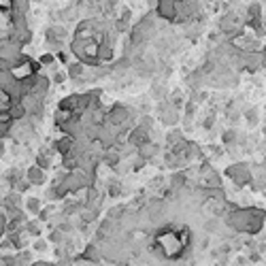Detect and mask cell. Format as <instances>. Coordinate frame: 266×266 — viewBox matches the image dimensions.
<instances>
[{
	"instance_id": "1",
	"label": "cell",
	"mask_w": 266,
	"mask_h": 266,
	"mask_svg": "<svg viewBox=\"0 0 266 266\" xmlns=\"http://www.w3.org/2000/svg\"><path fill=\"white\" fill-rule=\"evenodd\" d=\"M30 183H34V186H43L45 183V175H43V169L40 166H32L30 171H28V177H26Z\"/></svg>"
},
{
	"instance_id": "3",
	"label": "cell",
	"mask_w": 266,
	"mask_h": 266,
	"mask_svg": "<svg viewBox=\"0 0 266 266\" xmlns=\"http://www.w3.org/2000/svg\"><path fill=\"white\" fill-rule=\"evenodd\" d=\"M45 149L43 151H40V156H36V166H40V169H43V171H47L49 169V164H51V160H49V156H45Z\"/></svg>"
},
{
	"instance_id": "13",
	"label": "cell",
	"mask_w": 266,
	"mask_h": 266,
	"mask_svg": "<svg viewBox=\"0 0 266 266\" xmlns=\"http://www.w3.org/2000/svg\"><path fill=\"white\" fill-rule=\"evenodd\" d=\"M58 60H60V62H66V60H68V55H66L64 51H60V53H58Z\"/></svg>"
},
{
	"instance_id": "12",
	"label": "cell",
	"mask_w": 266,
	"mask_h": 266,
	"mask_svg": "<svg viewBox=\"0 0 266 266\" xmlns=\"http://www.w3.org/2000/svg\"><path fill=\"white\" fill-rule=\"evenodd\" d=\"M34 249H36V251H45V249H47V243H45V241H36V243H34Z\"/></svg>"
},
{
	"instance_id": "8",
	"label": "cell",
	"mask_w": 266,
	"mask_h": 266,
	"mask_svg": "<svg viewBox=\"0 0 266 266\" xmlns=\"http://www.w3.org/2000/svg\"><path fill=\"white\" fill-rule=\"evenodd\" d=\"M26 232L30 234V236H38V234H40V226H38V221H30V223H28V226H26Z\"/></svg>"
},
{
	"instance_id": "10",
	"label": "cell",
	"mask_w": 266,
	"mask_h": 266,
	"mask_svg": "<svg viewBox=\"0 0 266 266\" xmlns=\"http://www.w3.org/2000/svg\"><path fill=\"white\" fill-rule=\"evenodd\" d=\"M49 241H51V243H60V241H62V230L58 228L55 232H51V234H49Z\"/></svg>"
},
{
	"instance_id": "11",
	"label": "cell",
	"mask_w": 266,
	"mask_h": 266,
	"mask_svg": "<svg viewBox=\"0 0 266 266\" xmlns=\"http://www.w3.org/2000/svg\"><path fill=\"white\" fill-rule=\"evenodd\" d=\"M40 64H53V55L51 53H43V55H40Z\"/></svg>"
},
{
	"instance_id": "14",
	"label": "cell",
	"mask_w": 266,
	"mask_h": 266,
	"mask_svg": "<svg viewBox=\"0 0 266 266\" xmlns=\"http://www.w3.org/2000/svg\"><path fill=\"white\" fill-rule=\"evenodd\" d=\"M53 81H55V83H62V81H64V75H60V73H58V75L53 77Z\"/></svg>"
},
{
	"instance_id": "7",
	"label": "cell",
	"mask_w": 266,
	"mask_h": 266,
	"mask_svg": "<svg viewBox=\"0 0 266 266\" xmlns=\"http://www.w3.org/2000/svg\"><path fill=\"white\" fill-rule=\"evenodd\" d=\"M26 207H28V211H30V213H38L40 211V200L38 198H30L26 202Z\"/></svg>"
},
{
	"instance_id": "9",
	"label": "cell",
	"mask_w": 266,
	"mask_h": 266,
	"mask_svg": "<svg viewBox=\"0 0 266 266\" xmlns=\"http://www.w3.org/2000/svg\"><path fill=\"white\" fill-rule=\"evenodd\" d=\"M68 71H71V73H68V75H71L73 79H77V77H79V75L83 73V66H81V64H73L71 68H68Z\"/></svg>"
},
{
	"instance_id": "2",
	"label": "cell",
	"mask_w": 266,
	"mask_h": 266,
	"mask_svg": "<svg viewBox=\"0 0 266 266\" xmlns=\"http://www.w3.org/2000/svg\"><path fill=\"white\" fill-rule=\"evenodd\" d=\"M160 15L162 17H175V3H171V0H162L160 5Z\"/></svg>"
},
{
	"instance_id": "6",
	"label": "cell",
	"mask_w": 266,
	"mask_h": 266,
	"mask_svg": "<svg viewBox=\"0 0 266 266\" xmlns=\"http://www.w3.org/2000/svg\"><path fill=\"white\" fill-rule=\"evenodd\" d=\"M75 103H79V96H71V98H66V100H62V103H60V109L73 111V109H75Z\"/></svg>"
},
{
	"instance_id": "4",
	"label": "cell",
	"mask_w": 266,
	"mask_h": 266,
	"mask_svg": "<svg viewBox=\"0 0 266 266\" xmlns=\"http://www.w3.org/2000/svg\"><path fill=\"white\" fill-rule=\"evenodd\" d=\"M7 113H9L11 119H19V117L24 115V107H19V105H11Z\"/></svg>"
},
{
	"instance_id": "5",
	"label": "cell",
	"mask_w": 266,
	"mask_h": 266,
	"mask_svg": "<svg viewBox=\"0 0 266 266\" xmlns=\"http://www.w3.org/2000/svg\"><path fill=\"white\" fill-rule=\"evenodd\" d=\"M71 117H73V113H71L68 109H60L58 113H55V121H58V124H66Z\"/></svg>"
},
{
	"instance_id": "15",
	"label": "cell",
	"mask_w": 266,
	"mask_h": 266,
	"mask_svg": "<svg viewBox=\"0 0 266 266\" xmlns=\"http://www.w3.org/2000/svg\"><path fill=\"white\" fill-rule=\"evenodd\" d=\"M0 7H3V9H9V0H3V3H0Z\"/></svg>"
}]
</instances>
